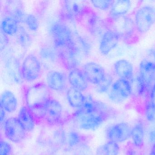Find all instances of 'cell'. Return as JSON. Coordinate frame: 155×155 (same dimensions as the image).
Instances as JSON below:
<instances>
[{"label":"cell","instance_id":"6da1fadb","mask_svg":"<svg viewBox=\"0 0 155 155\" xmlns=\"http://www.w3.org/2000/svg\"><path fill=\"white\" fill-rule=\"evenodd\" d=\"M115 115L114 110L107 104L100 101L98 109L93 113L87 115H75L80 128L93 130L98 128L107 120Z\"/></svg>","mask_w":155,"mask_h":155},{"label":"cell","instance_id":"603a6c76","mask_svg":"<svg viewBox=\"0 0 155 155\" xmlns=\"http://www.w3.org/2000/svg\"><path fill=\"white\" fill-rule=\"evenodd\" d=\"M18 118L26 131L30 132L34 129L35 120L28 106L22 107L21 108Z\"/></svg>","mask_w":155,"mask_h":155},{"label":"cell","instance_id":"9c48e42d","mask_svg":"<svg viewBox=\"0 0 155 155\" xmlns=\"http://www.w3.org/2000/svg\"><path fill=\"white\" fill-rule=\"evenodd\" d=\"M131 127L126 122H120L109 127L106 130V136L109 141L119 144L130 138Z\"/></svg>","mask_w":155,"mask_h":155},{"label":"cell","instance_id":"8d00e7d4","mask_svg":"<svg viewBox=\"0 0 155 155\" xmlns=\"http://www.w3.org/2000/svg\"><path fill=\"white\" fill-rule=\"evenodd\" d=\"M0 143V155H10L12 150L11 145L2 140Z\"/></svg>","mask_w":155,"mask_h":155},{"label":"cell","instance_id":"836d02e7","mask_svg":"<svg viewBox=\"0 0 155 155\" xmlns=\"http://www.w3.org/2000/svg\"><path fill=\"white\" fill-rule=\"evenodd\" d=\"M25 22L28 28L32 31H36L38 29L39 24L38 19L32 14L27 15Z\"/></svg>","mask_w":155,"mask_h":155},{"label":"cell","instance_id":"3957f363","mask_svg":"<svg viewBox=\"0 0 155 155\" xmlns=\"http://www.w3.org/2000/svg\"><path fill=\"white\" fill-rule=\"evenodd\" d=\"M155 83V63L147 58L141 61L139 71L137 78V91L138 95L144 97Z\"/></svg>","mask_w":155,"mask_h":155},{"label":"cell","instance_id":"7a4b0ae2","mask_svg":"<svg viewBox=\"0 0 155 155\" xmlns=\"http://www.w3.org/2000/svg\"><path fill=\"white\" fill-rule=\"evenodd\" d=\"M109 28L116 32L120 40L130 44L137 40V30L134 21L130 17L123 16L115 18H109Z\"/></svg>","mask_w":155,"mask_h":155},{"label":"cell","instance_id":"277c9868","mask_svg":"<svg viewBox=\"0 0 155 155\" xmlns=\"http://www.w3.org/2000/svg\"><path fill=\"white\" fill-rule=\"evenodd\" d=\"M58 58L68 70L77 68L79 64L80 50L73 40L69 43L55 47Z\"/></svg>","mask_w":155,"mask_h":155},{"label":"cell","instance_id":"4dcf8cb0","mask_svg":"<svg viewBox=\"0 0 155 155\" xmlns=\"http://www.w3.org/2000/svg\"><path fill=\"white\" fill-rule=\"evenodd\" d=\"M41 57L43 59L54 62L58 58L56 51L53 50L50 48H43L40 51Z\"/></svg>","mask_w":155,"mask_h":155},{"label":"cell","instance_id":"60d3db41","mask_svg":"<svg viewBox=\"0 0 155 155\" xmlns=\"http://www.w3.org/2000/svg\"><path fill=\"white\" fill-rule=\"evenodd\" d=\"M147 56L149 57L147 59L155 63V49L149 50L147 51Z\"/></svg>","mask_w":155,"mask_h":155},{"label":"cell","instance_id":"ba28073f","mask_svg":"<svg viewBox=\"0 0 155 155\" xmlns=\"http://www.w3.org/2000/svg\"><path fill=\"white\" fill-rule=\"evenodd\" d=\"M21 71V76L25 80L29 82L35 81L41 74V64L37 57L30 54L24 59Z\"/></svg>","mask_w":155,"mask_h":155},{"label":"cell","instance_id":"d4e9b609","mask_svg":"<svg viewBox=\"0 0 155 155\" xmlns=\"http://www.w3.org/2000/svg\"><path fill=\"white\" fill-rule=\"evenodd\" d=\"M18 22L10 16L6 17L1 23L2 30L6 35H13L18 31Z\"/></svg>","mask_w":155,"mask_h":155},{"label":"cell","instance_id":"484cf974","mask_svg":"<svg viewBox=\"0 0 155 155\" xmlns=\"http://www.w3.org/2000/svg\"><path fill=\"white\" fill-rule=\"evenodd\" d=\"M64 14L69 19L74 18L81 13V7L78 3L72 1L65 2L64 7Z\"/></svg>","mask_w":155,"mask_h":155},{"label":"cell","instance_id":"1f68e13d","mask_svg":"<svg viewBox=\"0 0 155 155\" xmlns=\"http://www.w3.org/2000/svg\"><path fill=\"white\" fill-rule=\"evenodd\" d=\"M19 65L17 63V61L13 59H11L7 63V68L10 71V73L12 76V78L17 81L19 80L20 74L21 75V71H19Z\"/></svg>","mask_w":155,"mask_h":155},{"label":"cell","instance_id":"e0dca14e","mask_svg":"<svg viewBox=\"0 0 155 155\" xmlns=\"http://www.w3.org/2000/svg\"><path fill=\"white\" fill-rule=\"evenodd\" d=\"M114 70L119 78L131 81L134 76V68L128 61L120 59L117 61L114 65Z\"/></svg>","mask_w":155,"mask_h":155},{"label":"cell","instance_id":"83f0119b","mask_svg":"<svg viewBox=\"0 0 155 155\" xmlns=\"http://www.w3.org/2000/svg\"><path fill=\"white\" fill-rule=\"evenodd\" d=\"M18 33V40L21 47L28 48L29 47L32 42V39L30 35L23 28L19 29Z\"/></svg>","mask_w":155,"mask_h":155},{"label":"cell","instance_id":"5bb4252c","mask_svg":"<svg viewBox=\"0 0 155 155\" xmlns=\"http://www.w3.org/2000/svg\"><path fill=\"white\" fill-rule=\"evenodd\" d=\"M87 28L91 34L96 37H102L109 29L108 23L96 13L91 14L89 18Z\"/></svg>","mask_w":155,"mask_h":155},{"label":"cell","instance_id":"ee69618b","mask_svg":"<svg viewBox=\"0 0 155 155\" xmlns=\"http://www.w3.org/2000/svg\"><path fill=\"white\" fill-rule=\"evenodd\" d=\"M149 155H155V143L152 144L150 151Z\"/></svg>","mask_w":155,"mask_h":155},{"label":"cell","instance_id":"4fadbf2b","mask_svg":"<svg viewBox=\"0 0 155 155\" xmlns=\"http://www.w3.org/2000/svg\"><path fill=\"white\" fill-rule=\"evenodd\" d=\"M120 38L118 35L109 29L101 37L99 44V51L104 56L109 54L117 46Z\"/></svg>","mask_w":155,"mask_h":155},{"label":"cell","instance_id":"e575fe53","mask_svg":"<svg viewBox=\"0 0 155 155\" xmlns=\"http://www.w3.org/2000/svg\"><path fill=\"white\" fill-rule=\"evenodd\" d=\"M82 136L75 131H71L69 134L68 142L71 147H78L81 145L80 143L82 141Z\"/></svg>","mask_w":155,"mask_h":155},{"label":"cell","instance_id":"d6986e66","mask_svg":"<svg viewBox=\"0 0 155 155\" xmlns=\"http://www.w3.org/2000/svg\"><path fill=\"white\" fill-rule=\"evenodd\" d=\"M1 107L9 113L15 112L18 107V101L14 93L9 90L3 91L0 99Z\"/></svg>","mask_w":155,"mask_h":155},{"label":"cell","instance_id":"ffe728a7","mask_svg":"<svg viewBox=\"0 0 155 155\" xmlns=\"http://www.w3.org/2000/svg\"><path fill=\"white\" fill-rule=\"evenodd\" d=\"M145 128L141 121L136 123L131 128L130 138L132 145L137 149L143 147L145 140Z\"/></svg>","mask_w":155,"mask_h":155},{"label":"cell","instance_id":"f35d334b","mask_svg":"<svg viewBox=\"0 0 155 155\" xmlns=\"http://www.w3.org/2000/svg\"><path fill=\"white\" fill-rule=\"evenodd\" d=\"M137 149L133 145L127 147L125 150V155H139Z\"/></svg>","mask_w":155,"mask_h":155},{"label":"cell","instance_id":"5b68a950","mask_svg":"<svg viewBox=\"0 0 155 155\" xmlns=\"http://www.w3.org/2000/svg\"><path fill=\"white\" fill-rule=\"evenodd\" d=\"M134 22L138 33L147 32L155 23V8L150 5L142 6L136 12Z\"/></svg>","mask_w":155,"mask_h":155},{"label":"cell","instance_id":"30bf717a","mask_svg":"<svg viewBox=\"0 0 155 155\" xmlns=\"http://www.w3.org/2000/svg\"><path fill=\"white\" fill-rule=\"evenodd\" d=\"M49 33L54 41L55 47H59L73 41L69 28L64 22L56 21L50 26Z\"/></svg>","mask_w":155,"mask_h":155},{"label":"cell","instance_id":"7402d4cb","mask_svg":"<svg viewBox=\"0 0 155 155\" xmlns=\"http://www.w3.org/2000/svg\"><path fill=\"white\" fill-rule=\"evenodd\" d=\"M67 98L69 105L78 109L84 105L87 99L82 91L71 87L67 91Z\"/></svg>","mask_w":155,"mask_h":155},{"label":"cell","instance_id":"8992f818","mask_svg":"<svg viewBox=\"0 0 155 155\" xmlns=\"http://www.w3.org/2000/svg\"><path fill=\"white\" fill-rule=\"evenodd\" d=\"M132 87L130 81L127 80L119 78L112 84L108 97L110 100L115 104H121L131 96Z\"/></svg>","mask_w":155,"mask_h":155},{"label":"cell","instance_id":"f546056e","mask_svg":"<svg viewBox=\"0 0 155 155\" xmlns=\"http://www.w3.org/2000/svg\"><path fill=\"white\" fill-rule=\"evenodd\" d=\"M113 78L110 75L107 74L105 79L97 86V91L99 93H105L108 91L112 86Z\"/></svg>","mask_w":155,"mask_h":155},{"label":"cell","instance_id":"2e32d148","mask_svg":"<svg viewBox=\"0 0 155 155\" xmlns=\"http://www.w3.org/2000/svg\"><path fill=\"white\" fill-rule=\"evenodd\" d=\"M46 117L47 121L50 123L59 122L62 116V107L56 100L50 98L46 103Z\"/></svg>","mask_w":155,"mask_h":155},{"label":"cell","instance_id":"d590c367","mask_svg":"<svg viewBox=\"0 0 155 155\" xmlns=\"http://www.w3.org/2000/svg\"><path fill=\"white\" fill-rule=\"evenodd\" d=\"M10 16L15 19L19 23L25 22L27 15L25 14L22 9L19 7H16L11 11V15Z\"/></svg>","mask_w":155,"mask_h":155},{"label":"cell","instance_id":"ab89813d","mask_svg":"<svg viewBox=\"0 0 155 155\" xmlns=\"http://www.w3.org/2000/svg\"><path fill=\"white\" fill-rule=\"evenodd\" d=\"M149 100L152 103L155 105V83L153 84L151 87L149 94Z\"/></svg>","mask_w":155,"mask_h":155},{"label":"cell","instance_id":"8fae6325","mask_svg":"<svg viewBox=\"0 0 155 155\" xmlns=\"http://www.w3.org/2000/svg\"><path fill=\"white\" fill-rule=\"evenodd\" d=\"M4 133L6 137L13 142L22 141L26 136V130L18 118L10 117L4 123Z\"/></svg>","mask_w":155,"mask_h":155},{"label":"cell","instance_id":"d6a6232c","mask_svg":"<svg viewBox=\"0 0 155 155\" xmlns=\"http://www.w3.org/2000/svg\"><path fill=\"white\" fill-rule=\"evenodd\" d=\"M93 6L96 8L102 11H107L110 9L114 3V1L107 0V1H91Z\"/></svg>","mask_w":155,"mask_h":155},{"label":"cell","instance_id":"9a60e30c","mask_svg":"<svg viewBox=\"0 0 155 155\" xmlns=\"http://www.w3.org/2000/svg\"><path fill=\"white\" fill-rule=\"evenodd\" d=\"M47 83L50 89L55 91H62L67 86V78L62 72L50 71L47 74Z\"/></svg>","mask_w":155,"mask_h":155},{"label":"cell","instance_id":"7c38bea8","mask_svg":"<svg viewBox=\"0 0 155 155\" xmlns=\"http://www.w3.org/2000/svg\"><path fill=\"white\" fill-rule=\"evenodd\" d=\"M82 71L87 81L97 86L105 79L107 75L104 68L95 62H88L83 65Z\"/></svg>","mask_w":155,"mask_h":155},{"label":"cell","instance_id":"ac0fdd59","mask_svg":"<svg viewBox=\"0 0 155 155\" xmlns=\"http://www.w3.org/2000/svg\"><path fill=\"white\" fill-rule=\"evenodd\" d=\"M68 80L71 87L83 91L88 87V81L82 70L78 68L71 70L68 76Z\"/></svg>","mask_w":155,"mask_h":155},{"label":"cell","instance_id":"52a82bcc","mask_svg":"<svg viewBox=\"0 0 155 155\" xmlns=\"http://www.w3.org/2000/svg\"><path fill=\"white\" fill-rule=\"evenodd\" d=\"M49 88L43 83L35 84L28 89L26 93L28 107L45 104L50 98Z\"/></svg>","mask_w":155,"mask_h":155},{"label":"cell","instance_id":"cb8c5ba5","mask_svg":"<svg viewBox=\"0 0 155 155\" xmlns=\"http://www.w3.org/2000/svg\"><path fill=\"white\" fill-rule=\"evenodd\" d=\"M120 151L119 144L108 140L97 148L96 155H119Z\"/></svg>","mask_w":155,"mask_h":155},{"label":"cell","instance_id":"7bdbcfd3","mask_svg":"<svg viewBox=\"0 0 155 155\" xmlns=\"http://www.w3.org/2000/svg\"><path fill=\"white\" fill-rule=\"evenodd\" d=\"M5 110L1 107V113H0V121L2 123V121L4 120L5 119V116H6V113Z\"/></svg>","mask_w":155,"mask_h":155},{"label":"cell","instance_id":"4316f807","mask_svg":"<svg viewBox=\"0 0 155 155\" xmlns=\"http://www.w3.org/2000/svg\"><path fill=\"white\" fill-rule=\"evenodd\" d=\"M28 107L30 110L35 122L46 119V104Z\"/></svg>","mask_w":155,"mask_h":155},{"label":"cell","instance_id":"44dd1931","mask_svg":"<svg viewBox=\"0 0 155 155\" xmlns=\"http://www.w3.org/2000/svg\"><path fill=\"white\" fill-rule=\"evenodd\" d=\"M131 2L129 0L114 1L109 12V18L112 19L125 16L131 8Z\"/></svg>","mask_w":155,"mask_h":155},{"label":"cell","instance_id":"f1b7e54d","mask_svg":"<svg viewBox=\"0 0 155 155\" xmlns=\"http://www.w3.org/2000/svg\"><path fill=\"white\" fill-rule=\"evenodd\" d=\"M144 114L147 121L150 123L155 122V105L148 100L145 104Z\"/></svg>","mask_w":155,"mask_h":155},{"label":"cell","instance_id":"74e56055","mask_svg":"<svg viewBox=\"0 0 155 155\" xmlns=\"http://www.w3.org/2000/svg\"><path fill=\"white\" fill-rule=\"evenodd\" d=\"M77 147L74 155H92L91 150L87 145L81 144Z\"/></svg>","mask_w":155,"mask_h":155},{"label":"cell","instance_id":"b9f144b4","mask_svg":"<svg viewBox=\"0 0 155 155\" xmlns=\"http://www.w3.org/2000/svg\"><path fill=\"white\" fill-rule=\"evenodd\" d=\"M149 140L153 144L155 143V130H152L150 133Z\"/></svg>","mask_w":155,"mask_h":155}]
</instances>
